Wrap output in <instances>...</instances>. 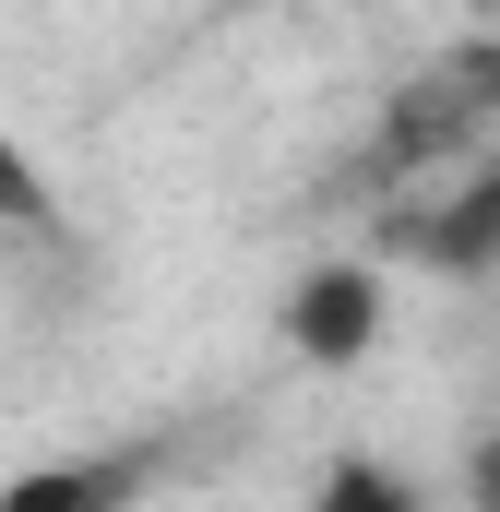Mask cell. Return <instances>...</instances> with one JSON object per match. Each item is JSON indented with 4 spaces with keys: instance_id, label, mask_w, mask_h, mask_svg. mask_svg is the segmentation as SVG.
Listing matches in <instances>:
<instances>
[{
    "instance_id": "cell-1",
    "label": "cell",
    "mask_w": 500,
    "mask_h": 512,
    "mask_svg": "<svg viewBox=\"0 0 500 512\" xmlns=\"http://www.w3.org/2000/svg\"><path fill=\"white\" fill-rule=\"evenodd\" d=\"M500 131V36H453L393 108H381V143H370V179H405L429 155H477Z\"/></svg>"
},
{
    "instance_id": "cell-2",
    "label": "cell",
    "mask_w": 500,
    "mask_h": 512,
    "mask_svg": "<svg viewBox=\"0 0 500 512\" xmlns=\"http://www.w3.org/2000/svg\"><path fill=\"white\" fill-rule=\"evenodd\" d=\"M381 239L417 262V274L489 286V274H500V155H477L465 179H441V191H417V203H393V227H381Z\"/></svg>"
},
{
    "instance_id": "cell-3",
    "label": "cell",
    "mask_w": 500,
    "mask_h": 512,
    "mask_svg": "<svg viewBox=\"0 0 500 512\" xmlns=\"http://www.w3.org/2000/svg\"><path fill=\"white\" fill-rule=\"evenodd\" d=\"M274 334H286V358L298 370H358L381 346V262H310L298 286H286V310H274Z\"/></svg>"
},
{
    "instance_id": "cell-4",
    "label": "cell",
    "mask_w": 500,
    "mask_h": 512,
    "mask_svg": "<svg viewBox=\"0 0 500 512\" xmlns=\"http://www.w3.org/2000/svg\"><path fill=\"white\" fill-rule=\"evenodd\" d=\"M155 477H167V441L143 429V441H108V453H60V465L0 477V512H120V501H143Z\"/></svg>"
},
{
    "instance_id": "cell-5",
    "label": "cell",
    "mask_w": 500,
    "mask_h": 512,
    "mask_svg": "<svg viewBox=\"0 0 500 512\" xmlns=\"http://www.w3.org/2000/svg\"><path fill=\"white\" fill-rule=\"evenodd\" d=\"M60 227H72V215H60V191H48V167L0 131V251H60Z\"/></svg>"
},
{
    "instance_id": "cell-6",
    "label": "cell",
    "mask_w": 500,
    "mask_h": 512,
    "mask_svg": "<svg viewBox=\"0 0 500 512\" xmlns=\"http://www.w3.org/2000/svg\"><path fill=\"white\" fill-rule=\"evenodd\" d=\"M322 501H334V512H417L429 489H417L405 465H370V453H334V465H322Z\"/></svg>"
},
{
    "instance_id": "cell-7",
    "label": "cell",
    "mask_w": 500,
    "mask_h": 512,
    "mask_svg": "<svg viewBox=\"0 0 500 512\" xmlns=\"http://www.w3.org/2000/svg\"><path fill=\"white\" fill-rule=\"evenodd\" d=\"M465 501L500 512V429H477V453H465Z\"/></svg>"
}]
</instances>
